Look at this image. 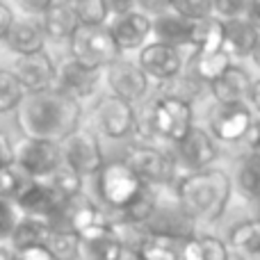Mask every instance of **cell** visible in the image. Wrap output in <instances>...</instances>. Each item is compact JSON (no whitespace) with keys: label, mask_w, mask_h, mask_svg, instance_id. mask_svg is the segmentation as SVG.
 Wrapping results in <instances>:
<instances>
[{"label":"cell","mask_w":260,"mask_h":260,"mask_svg":"<svg viewBox=\"0 0 260 260\" xmlns=\"http://www.w3.org/2000/svg\"><path fill=\"white\" fill-rule=\"evenodd\" d=\"M82 103L53 89L27 94L16 110V128L23 137L59 144L80 128Z\"/></svg>","instance_id":"6da1fadb"},{"label":"cell","mask_w":260,"mask_h":260,"mask_svg":"<svg viewBox=\"0 0 260 260\" xmlns=\"http://www.w3.org/2000/svg\"><path fill=\"white\" fill-rule=\"evenodd\" d=\"M180 206L187 210L194 221H208L215 224L226 212L233 194V180L226 171L210 167L206 171L185 174L174 185Z\"/></svg>","instance_id":"7a4b0ae2"},{"label":"cell","mask_w":260,"mask_h":260,"mask_svg":"<svg viewBox=\"0 0 260 260\" xmlns=\"http://www.w3.org/2000/svg\"><path fill=\"white\" fill-rule=\"evenodd\" d=\"M146 185L135 176L123 160H112L105 162L103 169L96 174V194L108 208V215H119L126 208H130L137 197L144 192Z\"/></svg>","instance_id":"3957f363"},{"label":"cell","mask_w":260,"mask_h":260,"mask_svg":"<svg viewBox=\"0 0 260 260\" xmlns=\"http://www.w3.org/2000/svg\"><path fill=\"white\" fill-rule=\"evenodd\" d=\"M123 162L148 187H174L178 183V169L171 153L155 144H130L123 153Z\"/></svg>","instance_id":"277c9868"},{"label":"cell","mask_w":260,"mask_h":260,"mask_svg":"<svg viewBox=\"0 0 260 260\" xmlns=\"http://www.w3.org/2000/svg\"><path fill=\"white\" fill-rule=\"evenodd\" d=\"M194 224L197 221L180 206L174 187H157L155 206H153L148 219L144 221L148 233L157 235V238H169L176 240V242H183V240H189L197 235L194 233Z\"/></svg>","instance_id":"5b68a950"},{"label":"cell","mask_w":260,"mask_h":260,"mask_svg":"<svg viewBox=\"0 0 260 260\" xmlns=\"http://www.w3.org/2000/svg\"><path fill=\"white\" fill-rule=\"evenodd\" d=\"M146 108L153 142L160 139V142L174 146L180 139L187 137V133L194 128V105L167 99V96H157L151 103H146Z\"/></svg>","instance_id":"8992f818"},{"label":"cell","mask_w":260,"mask_h":260,"mask_svg":"<svg viewBox=\"0 0 260 260\" xmlns=\"http://www.w3.org/2000/svg\"><path fill=\"white\" fill-rule=\"evenodd\" d=\"M71 59L87 69L105 71L110 64L121 57V50L117 48L108 25L103 27H78L76 35L69 41Z\"/></svg>","instance_id":"52a82bcc"},{"label":"cell","mask_w":260,"mask_h":260,"mask_svg":"<svg viewBox=\"0 0 260 260\" xmlns=\"http://www.w3.org/2000/svg\"><path fill=\"white\" fill-rule=\"evenodd\" d=\"M59 151H62V162L71 167L76 174L82 178L87 176H96L105 165V155L101 148L99 135L91 128H78L69 135L64 142H59Z\"/></svg>","instance_id":"ba28073f"},{"label":"cell","mask_w":260,"mask_h":260,"mask_svg":"<svg viewBox=\"0 0 260 260\" xmlns=\"http://www.w3.org/2000/svg\"><path fill=\"white\" fill-rule=\"evenodd\" d=\"M169 153L176 162V169H183L185 174H197L215 165V160L219 157V142L208 133V128L194 126L187 137L171 146Z\"/></svg>","instance_id":"9c48e42d"},{"label":"cell","mask_w":260,"mask_h":260,"mask_svg":"<svg viewBox=\"0 0 260 260\" xmlns=\"http://www.w3.org/2000/svg\"><path fill=\"white\" fill-rule=\"evenodd\" d=\"M14 165L32 180H48L62 165L59 144L21 137L14 144Z\"/></svg>","instance_id":"30bf717a"},{"label":"cell","mask_w":260,"mask_h":260,"mask_svg":"<svg viewBox=\"0 0 260 260\" xmlns=\"http://www.w3.org/2000/svg\"><path fill=\"white\" fill-rule=\"evenodd\" d=\"M135 112L126 101L117 99L112 94H105L99 99V103L91 110V123H94L96 135H105L110 139H126L135 135Z\"/></svg>","instance_id":"8fae6325"},{"label":"cell","mask_w":260,"mask_h":260,"mask_svg":"<svg viewBox=\"0 0 260 260\" xmlns=\"http://www.w3.org/2000/svg\"><path fill=\"white\" fill-rule=\"evenodd\" d=\"M251 123L253 114L247 105H215L208 114V133L224 144L244 142Z\"/></svg>","instance_id":"7c38bea8"},{"label":"cell","mask_w":260,"mask_h":260,"mask_svg":"<svg viewBox=\"0 0 260 260\" xmlns=\"http://www.w3.org/2000/svg\"><path fill=\"white\" fill-rule=\"evenodd\" d=\"M14 73V78L18 80V85L23 87V91L27 94H39V91L53 89L55 87V76H57V64L53 62L46 50L35 55H23L16 57L14 67L9 69Z\"/></svg>","instance_id":"4fadbf2b"},{"label":"cell","mask_w":260,"mask_h":260,"mask_svg":"<svg viewBox=\"0 0 260 260\" xmlns=\"http://www.w3.org/2000/svg\"><path fill=\"white\" fill-rule=\"evenodd\" d=\"M105 76H108V85L112 96L126 101L135 108L137 103H142L146 99L148 89H151V80L144 76V71L130 59L119 57L114 64H110L105 69Z\"/></svg>","instance_id":"5bb4252c"},{"label":"cell","mask_w":260,"mask_h":260,"mask_svg":"<svg viewBox=\"0 0 260 260\" xmlns=\"http://www.w3.org/2000/svg\"><path fill=\"white\" fill-rule=\"evenodd\" d=\"M137 67L142 69L148 80L162 85V82H169L171 78L185 71V57L183 50L153 41V44H146L139 50Z\"/></svg>","instance_id":"9a60e30c"},{"label":"cell","mask_w":260,"mask_h":260,"mask_svg":"<svg viewBox=\"0 0 260 260\" xmlns=\"http://www.w3.org/2000/svg\"><path fill=\"white\" fill-rule=\"evenodd\" d=\"M108 30L121 53L142 50L144 46H146V39L153 32V18L148 16V14L139 12L137 5H135V9H130V12L110 18Z\"/></svg>","instance_id":"2e32d148"},{"label":"cell","mask_w":260,"mask_h":260,"mask_svg":"<svg viewBox=\"0 0 260 260\" xmlns=\"http://www.w3.org/2000/svg\"><path fill=\"white\" fill-rule=\"evenodd\" d=\"M101 76H103V71L87 69V67H82V64H78L76 59L69 57L57 67L55 89L71 96L78 103H82V101L91 99V96L96 94V89H99V85H101Z\"/></svg>","instance_id":"e0dca14e"},{"label":"cell","mask_w":260,"mask_h":260,"mask_svg":"<svg viewBox=\"0 0 260 260\" xmlns=\"http://www.w3.org/2000/svg\"><path fill=\"white\" fill-rule=\"evenodd\" d=\"M64 203L67 201L59 199L46 180H30L27 187L16 197L14 206L18 208L21 215L37 217V219H44L48 224H53V219L59 215Z\"/></svg>","instance_id":"ac0fdd59"},{"label":"cell","mask_w":260,"mask_h":260,"mask_svg":"<svg viewBox=\"0 0 260 260\" xmlns=\"http://www.w3.org/2000/svg\"><path fill=\"white\" fill-rule=\"evenodd\" d=\"M251 76L247 69L231 64L212 85H208L215 105H247L249 94H251Z\"/></svg>","instance_id":"d6986e66"},{"label":"cell","mask_w":260,"mask_h":260,"mask_svg":"<svg viewBox=\"0 0 260 260\" xmlns=\"http://www.w3.org/2000/svg\"><path fill=\"white\" fill-rule=\"evenodd\" d=\"M78 238H80V256H85V260H121L126 256L117 235L110 229V221L85 231Z\"/></svg>","instance_id":"ffe728a7"},{"label":"cell","mask_w":260,"mask_h":260,"mask_svg":"<svg viewBox=\"0 0 260 260\" xmlns=\"http://www.w3.org/2000/svg\"><path fill=\"white\" fill-rule=\"evenodd\" d=\"M39 23L46 39L53 41H71V37L80 27L76 12H73V5L67 0H50L46 12L41 14Z\"/></svg>","instance_id":"44dd1931"},{"label":"cell","mask_w":260,"mask_h":260,"mask_svg":"<svg viewBox=\"0 0 260 260\" xmlns=\"http://www.w3.org/2000/svg\"><path fill=\"white\" fill-rule=\"evenodd\" d=\"M5 44H7V48L12 50V53H16L18 57L41 53L46 46V35H44V30H41L39 18L18 16L16 14L14 25H12V30H9Z\"/></svg>","instance_id":"7402d4cb"},{"label":"cell","mask_w":260,"mask_h":260,"mask_svg":"<svg viewBox=\"0 0 260 260\" xmlns=\"http://www.w3.org/2000/svg\"><path fill=\"white\" fill-rule=\"evenodd\" d=\"M153 37L157 44L171 46V48H192V23H187L185 18H180L176 12H171L169 7L162 14L153 16Z\"/></svg>","instance_id":"603a6c76"},{"label":"cell","mask_w":260,"mask_h":260,"mask_svg":"<svg viewBox=\"0 0 260 260\" xmlns=\"http://www.w3.org/2000/svg\"><path fill=\"white\" fill-rule=\"evenodd\" d=\"M258 39H260V32L247 18H233V21L224 23V46H221V50H224L231 59L251 57Z\"/></svg>","instance_id":"cb8c5ba5"},{"label":"cell","mask_w":260,"mask_h":260,"mask_svg":"<svg viewBox=\"0 0 260 260\" xmlns=\"http://www.w3.org/2000/svg\"><path fill=\"white\" fill-rule=\"evenodd\" d=\"M229 251L238 260H260V221L242 219L229 231Z\"/></svg>","instance_id":"d4e9b609"},{"label":"cell","mask_w":260,"mask_h":260,"mask_svg":"<svg viewBox=\"0 0 260 260\" xmlns=\"http://www.w3.org/2000/svg\"><path fill=\"white\" fill-rule=\"evenodd\" d=\"M50 233H53V229H50L48 221L21 215L9 242H12L14 251H21V249H27V247H44L48 242Z\"/></svg>","instance_id":"484cf974"},{"label":"cell","mask_w":260,"mask_h":260,"mask_svg":"<svg viewBox=\"0 0 260 260\" xmlns=\"http://www.w3.org/2000/svg\"><path fill=\"white\" fill-rule=\"evenodd\" d=\"M224 46V23L210 16L206 21L192 23V50L194 55L219 53Z\"/></svg>","instance_id":"4316f807"},{"label":"cell","mask_w":260,"mask_h":260,"mask_svg":"<svg viewBox=\"0 0 260 260\" xmlns=\"http://www.w3.org/2000/svg\"><path fill=\"white\" fill-rule=\"evenodd\" d=\"M231 64L233 62H231L229 55H226L224 50H219V53H210V55H194L187 71L192 73L199 82H203V85L208 87V85H212Z\"/></svg>","instance_id":"83f0119b"},{"label":"cell","mask_w":260,"mask_h":260,"mask_svg":"<svg viewBox=\"0 0 260 260\" xmlns=\"http://www.w3.org/2000/svg\"><path fill=\"white\" fill-rule=\"evenodd\" d=\"M203 89H206L203 82H199L189 71H183L176 78H171L169 82H162L160 96H167V99H176V101H183V103H187V105H194L203 96Z\"/></svg>","instance_id":"f1b7e54d"},{"label":"cell","mask_w":260,"mask_h":260,"mask_svg":"<svg viewBox=\"0 0 260 260\" xmlns=\"http://www.w3.org/2000/svg\"><path fill=\"white\" fill-rule=\"evenodd\" d=\"M110 229L117 235L119 244L123 247L126 253H137L144 244L151 240V233L144 224L139 221H128V219H112L110 221Z\"/></svg>","instance_id":"f546056e"},{"label":"cell","mask_w":260,"mask_h":260,"mask_svg":"<svg viewBox=\"0 0 260 260\" xmlns=\"http://www.w3.org/2000/svg\"><path fill=\"white\" fill-rule=\"evenodd\" d=\"M235 185H238L242 197L251 199V201H260V157L258 155H247L240 162Z\"/></svg>","instance_id":"4dcf8cb0"},{"label":"cell","mask_w":260,"mask_h":260,"mask_svg":"<svg viewBox=\"0 0 260 260\" xmlns=\"http://www.w3.org/2000/svg\"><path fill=\"white\" fill-rule=\"evenodd\" d=\"M46 183H48L50 187H53V192L57 194L59 199H64V201L76 199L82 194V176L76 174V171H73L71 167H67L64 162L57 167V171H55Z\"/></svg>","instance_id":"1f68e13d"},{"label":"cell","mask_w":260,"mask_h":260,"mask_svg":"<svg viewBox=\"0 0 260 260\" xmlns=\"http://www.w3.org/2000/svg\"><path fill=\"white\" fill-rule=\"evenodd\" d=\"M73 12L78 16L80 27H103L110 21V9L105 0H76Z\"/></svg>","instance_id":"d6a6232c"},{"label":"cell","mask_w":260,"mask_h":260,"mask_svg":"<svg viewBox=\"0 0 260 260\" xmlns=\"http://www.w3.org/2000/svg\"><path fill=\"white\" fill-rule=\"evenodd\" d=\"M53 260H78L80 258V238L73 231H53L46 242Z\"/></svg>","instance_id":"836d02e7"},{"label":"cell","mask_w":260,"mask_h":260,"mask_svg":"<svg viewBox=\"0 0 260 260\" xmlns=\"http://www.w3.org/2000/svg\"><path fill=\"white\" fill-rule=\"evenodd\" d=\"M23 99H25V91L14 78V73L7 69H0V114H7L12 110L16 112Z\"/></svg>","instance_id":"e575fe53"},{"label":"cell","mask_w":260,"mask_h":260,"mask_svg":"<svg viewBox=\"0 0 260 260\" xmlns=\"http://www.w3.org/2000/svg\"><path fill=\"white\" fill-rule=\"evenodd\" d=\"M178 244L180 242H176V240L151 235V240L135 256L137 260H178Z\"/></svg>","instance_id":"d590c367"},{"label":"cell","mask_w":260,"mask_h":260,"mask_svg":"<svg viewBox=\"0 0 260 260\" xmlns=\"http://www.w3.org/2000/svg\"><path fill=\"white\" fill-rule=\"evenodd\" d=\"M30 176H25L16 165H9L5 169H0V199L7 201H16V197L27 187Z\"/></svg>","instance_id":"8d00e7d4"},{"label":"cell","mask_w":260,"mask_h":260,"mask_svg":"<svg viewBox=\"0 0 260 260\" xmlns=\"http://www.w3.org/2000/svg\"><path fill=\"white\" fill-rule=\"evenodd\" d=\"M169 9L176 12L187 23H199L212 16V3L208 0H183V3H169Z\"/></svg>","instance_id":"74e56055"},{"label":"cell","mask_w":260,"mask_h":260,"mask_svg":"<svg viewBox=\"0 0 260 260\" xmlns=\"http://www.w3.org/2000/svg\"><path fill=\"white\" fill-rule=\"evenodd\" d=\"M18 219H21V212L14 206V201L0 199V244L12 240V233L16 229Z\"/></svg>","instance_id":"f35d334b"},{"label":"cell","mask_w":260,"mask_h":260,"mask_svg":"<svg viewBox=\"0 0 260 260\" xmlns=\"http://www.w3.org/2000/svg\"><path fill=\"white\" fill-rule=\"evenodd\" d=\"M244 9H247L244 0H215L212 3V16L226 23L233 21V18H244Z\"/></svg>","instance_id":"ab89813d"},{"label":"cell","mask_w":260,"mask_h":260,"mask_svg":"<svg viewBox=\"0 0 260 260\" xmlns=\"http://www.w3.org/2000/svg\"><path fill=\"white\" fill-rule=\"evenodd\" d=\"M199 242L203 249V260H231V251L226 242L217 235H199Z\"/></svg>","instance_id":"60d3db41"},{"label":"cell","mask_w":260,"mask_h":260,"mask_svg":"<svg viewBox=\"0 0 260 260\" xmlns=\"http://www.w3.org/2000/svg\"><path fill=\"white\" fill-rule=\"evenodd\" d=\"M178 260H203V249L201 242H199V235L183 240L178 244Z\"/></svg>","instance_id":"b9f144b4"},{"label":"cell","mask_w":260,"mask_h":260,"mask_svg":"<svg viewBox=\"0 0 260 260\" xmlns=\"http://www.w3.org/2000/svg\"><path fill=\"white\" fill-rule=\"evenodd\" d=\"M50 0H18L16 3V14L18 16H32L41 18V14L46 12Z\"/></svg>","instance_id":"7bdbcfd3"},{"label":"cell","mask_w":260,"mask_h":260,"mask_svg":"<svg viewBox=\"0 0 260 260\" xmlns=\"http://www.w3.org/2000/svg\"><path fill=\"white\" fill-rule=\"evenodd\" d=\"M14 18H16L14 7H9L7 3H0V41L7 39L9 30H12V25H14Z\"/></svg>","instance_id":"ee69618b"},{"label":"cell","mask_w":260,"mask_h":260,"mask_svg":"<svg viewBox=\"0 0 260 260\" xmlns=\"http://www.w3.org/2000/svg\"><path fill=\"white\" fill-rule=\"evenodd\" d=\"M244 144H247V148H249V155L260 157V119H253L251 128H249L247 137H244Z\"/></svg>","instance_id":"f6af8a7d"},{"label":"cell","mask_w":260,"mask_h":260,"mask_svg":"<svg viewBox=\"0 0 260 260\" xmlns=\"http://www.w3.org/2000/svg\"><path fill=\"white\" fill-rule=\"evenodd\" d=\"M14 165V142L0 130V169Z\"/></svg>","instance_id":"bcb514c9"},{"label":"cell","mask_w":260,"mask_h":260,"mask_svg":"<svg viewBox=\"0 0 260 260\" xmlns=\"http://www.w3.org/2000/svg\"><path fill=\"white\" fill-rule=\"evenodd\" d=\"M16 260H53V256L44 244V247H27L16 251Z\"/></svg>","instance_id":"7dc6e473"},{"label":"cell","mask_w":260,"mask_h":260,"mask_svg":"<svg viewBox=\"0 0 260 260\" xmlns=\"http://www.w3.org/2000/svg\"><path fill=\"white\" fill-rule=\"evenodd\" d=\"M244 18L260 32V0H249L247 9H244Z\"/></svg>","instance_id":"c3c4849f"},{"label":"cell","mask_w":260,"mask_h":260,"mask_svg":"<svg viewBox=\"0 0 260 260\" xmlns=\"http://www.w3.org/2000/svg\"><path fill=\"white\" fill-rule=\"evenodd\" d=\"M249 105L260 114V80H253L251 94H249Z\"/></svg>","instance_id":"681fc988"},{"label":"cell","mask_w":260,"mask_h":260,"mask_svg":"<svg viewBox=\"0 0 260 260\" xmlns=\"http://www.w3.org/2000/svg\"><path fill=\"white\" fill-rule=\"evenodd\" d=\"M0 260H16V251L5 244H0Z\"/></svg>","instance_id":"f907efd6"},{"label":"cell","mask_w":260,"mask_h":260,"mask_svg":"<svg viewBox=\"0 0 260 260\" xmlns=\"http://www.w3.org/2000/svg\"><path fill=\"white\" fill-rule=\"evenodd\" d=\"M251 59H253V62H256V67L260 69V39H258L256 48H253V53H251Z\"/></svg>","instance_id":"816d5d0a"},{"label":"cell","mask_w":260,"mask_h":260,"mask_svg":"<svg viewBox=\"0 0 260 260\" xmlns=\"http://www.w3.org/2000/svg\"><path fill=\"white\" fill-rule=\"evenodd\" d=\"M258 221H260V217H258Z\"/></svg>","instance_id":"f5cc1de1"}]
</instances>
